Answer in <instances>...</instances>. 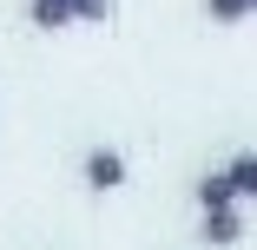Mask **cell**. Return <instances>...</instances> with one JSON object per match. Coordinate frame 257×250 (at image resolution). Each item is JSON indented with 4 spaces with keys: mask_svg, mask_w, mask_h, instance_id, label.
<instances>
[{
    "mask_svg": "<svg viewBox=\"0 0 257 250\" xmlns=\"http://www.w3.org/2000/svg\"><path fill=\"white\" fill-rule=\"evenodd\" d=\"M198 237L211 250H237L244 243V197H237V184H231L224 165L198 178Z\"/></svg>",
    "mask_w": 257,
    "mask_h": 250,
    "instance_id": "obj_1",
    "label": "cell"
},
{
    "mask_svg": "<svg viewBox=\"0 0 257 250\" xmlns=\"http://www.w3.org/2000/svg\"><path fill=\"white\" fill-rule=\"evenodd\" d=\"M79 178H86V191H119V184L132 178V165H125L119 145H92L86 165H79Z\"/></svg>",
    "mask_w": 257,
    "mask_h": 250,
    "instance_id": "obj_2",
    "label": "cell"
},
{
    "mask_svg": "<svg viewBox=\"0 0 257 250\" xmlns=\"http://www.w3.org/2000/svg\"><path fill=\"white\" fill-rule=\"evenodd\" d=\"M224 171H231V184H237V197H244V204H257V152L224 158Z\"/></svg>",
    "mask_w": 257,
    "mask_h": 250,
    "instance_id": "obj_3",
    "label": "cell"
},
{
    "mask_svg": "<svg viewBox=\"0 0 257 250\" xmlns=\"http://www.w3.org/2000/svg\"><path fill=\"white\" fill-rule=\"evenodd\" d=\"M250 14H257V0H204V20H211V27H237Z\"/></svg>",
    "mask_w": 257,
    "mask_h": 250,
    "instance_id": "obj_4",
    "label": "cell"
},
{
    "mask_svg": "<svg viewBox=\"0 0 257 250\" xmlns=\"http://www.w3.org/2000/svg\"><path fill=\"white\" fill-rule=\"evenodd\" d=\"M73 7H79V27H112L119 0H73Z\"/></svg>",
    "mask_w": 257,
    "mask_h": 250,
    "instance_id": "obj_5",
    "label": "cell"
}]
</instances>
